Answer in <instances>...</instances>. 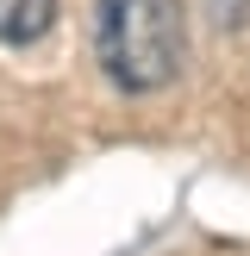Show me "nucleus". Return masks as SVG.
I'll return each instance as SVG.
<instances>
[{"label": "nucleus", "mask_w": 250, "mask_h": 256, "mask_svg": "<svg viewBox=\"0 0 250 256\" xmlns=\"http://www.w3.org/2000/svg\"><path fill=\"white\" fill-rule=\"evenodd\" d=\"M56 25V0H0V44H38Z\"/></svg>", "instance_id": "f03ea898"}, {"label": "nucleus", "mask_w": 250, "mask_h": 256, "mask_svg": "<svg viewBox=\"0 0 250 256\" xmlns=\"http://www.w3.org/2000/svg\"><path fill=\"white\" fill-rule=\"evenodd\" d=\"M94 56L125 94L169 88L188 62L182 0H94Z\"/></svg>", "instance_id": "f257e3e1"}]
</instances>
